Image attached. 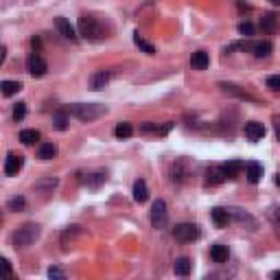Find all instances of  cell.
<instances>
[{"instance_id":"obj_10","label":"cell","mask_w":280,"mask_h":280,"mask_svg":"<svg viewBox=\"0 0 280 280\" xmlns=\"http://www.w3.org/2000/svg\"><path fill=\"white\" fill-rule=\"evenodd\" d=\"M225 179H228V175H225V171H223V164L221 166H210V169L206 171V184H210V186L223 184Z\"/></svg>"},{"instance_id":"obj_7","label":"cell","mask_w":280,"mask_h":280,"mask_svg":"<svg viewBox=\"0 0 280 280\" xmlns=\"http://www.w3.org/2000/svg\"><path fill=\"white\" fill-rule=\"evenodd\" d=\"M22 166H24V158L20 156V153H9L5 160V175H18L20 171H22Z\"/></svg>"},{"instance_id":"obj_2","label":"cell","mask_w":280,"mask_h":280,"mask_svg":"<svg viewBox=\"0 0 280 280\" xmlns=\"http://www.w3.org/2000/svg\"><path fill=\"white\" fill-rule=\"evenodd\" d=\"M68 112H70V116L79 118V121L92 123V121H97V118H101L105 112H108V108L99 105V103H77V105H72V108H68Z\"/></svg>"},{"instance_id":"obj_27","label":"cell","mask_w":280,"mask_h":280,"mask_svg":"<svg viewBox=\"0 0 280 280\" xmlns=\"http://www.w3.org/2000/svg\"><path fill=\"white\" fill-rule=\"evenodd\" d=\"M134 44L138 46L140 51H145L147 55H156V46H153V44H149L145 37H140V33H134Z\"/></svg>"},{"instance_id":"obj_12","label":"cell","mask_w":280,"mask_h":280,"mask_svg":"<svg viewBox=\"0 0 280 280\" xmlns=\"http://www.w3.org/2000/svg\"><path fill=\"white\" fill-rule=\"evenodd\" d=\"M245 136H248V140H252V143H256V140H261L265 136V127L263 123H256V121H250L245 123Z\"/></svg>"},{"instance_id":"obj_26","label":"cell","mask_w":280,"mask_h":280,"mask_svg":"<svg viewBox=\"0 0 280 280\" xmlns=\"http://www.w3.org/2000/svg\"><path fill=\"white\" fill-rule=\"evenodd\" d=\"M39 140V131L37 129H22L20 131V143L22 145H35Z\"/></svg>"},{"instance_id":"obj_1","label":"cell","mask_w":280,"mask_h":280,"mask_svg":"<svg viewBox=\"0 0 280 280\" xmlns=\"http://www.w3.org/2000/svg\"><path fill=\"white\" fill-rule=\"evenodd\" d=\"M77 29H79V35L83 39H88V42H101V39H105L103 24L95 16H81L77 22Z\"/></svg>"},{"instance_id":"obj_16","label":"cell","mask_w":280,"mask_h":280,"mask_svg":"<svg viewBox=\"0 0 280 280\" xmlns=\"http://www.w3.org/2000/svg\"><path fill=\"white\" fill-rule=\"evenodd\" d=\"M70 125V112L68 110H59L53 114V127L59 129V131H66Z\"/></svg>"},{"instance_id":"obj_25","label":"cell","mask_w":280,"mask_h":280,"mask_svg":"<svg viewBox=\"0 0 280 280\" xmlns=\"http://www.w3.org/2000/svg\"><path fill=\"white\" fill-rule=\"evenodd\" d=\"M57 184H59L57 177H46V179H39V182H35L33 189L42 191V193H53V189H57Z\"/></svg>"},{"instance_id":"obj_6","label":"cell","mask_w":280,"mask_h":280,"mask_svg":"<svg viewBox=\"0 0 280 280\" xmlns=\"http://www.w3.org/2000/svg\"><path fill=\"white\" fill-rule=\"evenodd\" d=\"M26 68H29V72L33 77H44L46 72H49V64H46V59L42 57V53L39 51H33L29 59H26Z\"/></svg>"},{"instance_id":"obj_17","label":"cell","mask_w":280,"mask_h":280,"mask_svg":"<svg viewBox=\"0 0 280 280\" xmlns=\"http://www.w3.org/2000/svg\"><path fill=\"white\" fill-rule=\"evenodd\" d=\"M245 175H248V182L250 184H258L263 177V166L258 162H248L245 164Z\"/></svg>"},{"instance_id":"obj_35","label":"cell","mask_w":280,"mask_h":280,"mask_svg":"<svg viewBox=\"0 0 280 280\" xmlns=\"http://www.w3.org/2000/svg\"><path fill=\"white\" fill-rule=\"evenodd\" d=\"M237 7H239V11H252V5H245V3H241V0L237 3Z\"/></svg>"},{"instance_id":"obj_21","label":"cell","mask_w":280,"mask_h":280,"mask_svg":"<svg viewBox=\"0 0 280 280\" xmlns=\"http://www.w3.org/2000/svg\"><path fill=\"white\" fill-rule=\"evenodd\" d=\"M210 217H212V221H215L217 228H225V225L230 223V212L225 208H212Z\"/></svg>"},{"instance_id":"obj_18","label":"cell","mask_w":280,"mask_h":280,"mask_svg":"<svg viewBox=\"0 0 280 280\" xmlns=\"http://www.w3.org/2000/svg\"><path fill=\"white\" fill-rule=\"evenodd\" d=\"M134 202L136 204H145L147 199H149V189H147V182L145 179H136L134 182Z\"/></svg>"},{"instance_id":"obj_11","label":"cell","mask_w":280,"mask_h":280,"mask_svg":"<svg viewBox=\"0 0 280 280\" xmlns=\"http://www.w3.org/2000/svg\"><path fill=\"white\" fill-rule=\"evenodd\" d=\"M171 127H173V123H164V125L143 123V125H140V134H158V136H164V134H169Z\"/></svg>"},{"instance_id":"obj_31","label":"cell","mask_w":280,"mask_h":280,"mask_svg":"<svg viewBox=\"0 0 280 280\" xmlns=\"http://www.w3.org/2000/svg\"><path fill=\"white\" fill-rule=\"evenodd\" d=\"M24 116H26V103H22V101H20V103H16V105H13V121H16V123H20Z\"/></svg>"},{"instance_id":"obj_33","label":"cell","mask_w":280,"mask_h":280,"mask_svg":"<svg viewBox=\"0 0 280 280\" xmlns=\"http://www.w3.org/2000/svg\"><path fill=\"white\" fill-rule=\"evenodd\" d=\"M265 85H267L269 90L278 92V90H280V75H271V77H267V81H265Z\"/></svg>"},{"instance_id":"obj_9","label":"cell","mask_w":280,"mask_h":280,"mask_svg":"<svg viewBox=\"0 0 280 280\" xmlns=\"http://www.w3.org/2000/svg\"><path fill=\"white\" fill-rule=\"evenodd\" d=\"M55 26H57V31L62 33V37L70 39V42H77V39H79L77 31H75V26L70 24V20H66V18H57V20H55Z\"/></svg>"},{"instance_id":"obj_40","label":"cell","mask_w":280,"mask_h":280,"mask_svg":"<svg viewBox=\"0 0 280 280\" xmlns=\"http://www.w3.org/2000/svg\"><path fill=\"white\" fill-rule=\"evenodd\" d=\"M276 184H278V186H280V175H276Z\"/></svg>"},{"instance_id":"obj_20","label":"cell","mask_w":280,"mask_h":280,"mask_svg":"<svg viewBox=\"0 0 280 280\" xmlns=\"http://www.w3.org/2000/svg\"><path fill=\"white\" fill-rule=\"evenodd\" d=\"M228 256H230V252H228V248H225V245H221V243H215L210 248V258L215 263H228Z\"/></svg>"},{"instance_id":"obj_36","label":"cell","mask_w":280,"mask_h":280,"mask_svg":"<svg viewBox=\"0 0 280 280\" xmlns=\"http://www.w3.org/2000/svg\"><path fill=\"white\" fill-rule=\"evenodd\" d=\"M274 129H276V136H278V140H280V116L274 118Z\"/></svg>"},{"instance_id":"obj_24","label":"cell","mask_w":280,"mask_h":280,"mask_svg":"<svg viewBox=\"0 0 280 280\" xmlns=\"http://www.w3.org/2000/svg\"><path fill=\"white\" fill-rule=\"evenodd\" d=\"M0 90H3V95H5V97H13V95H18V92L22 90V83H20V81H9V79H5V81L0 83Z\"/></svg>"},{"instance_id":"obj_37","label":"cell","mask_w":280,"mask_h":280,"mask_svg":"<svg viewBox=\"0 0 280 280\" xmlns=\"http://www.w3.org/2000/svg\"><path fill=\"white\" fill-rule=\"evenodd\" d=\"M3 263H5V269H7V276H11V274H13V269H11V263H9V261H7V258H5V261H3Z\"/></svg>"},{"instance_id":"obj_4","label":"cell","mask_w":280,"mask_h":280,"mask_svg":"<svg viewBox=\"0 0 280 280\" xmlns=\"http://www.w3.org/2000/svg\"><path fill=\"white\" fill-rule=\"evenodd\" d=\"M199 225L195 223H177L175 228H173V237H175V241L179 243H193L199 239Z\"/></svg>"},{"instance_id":"obj_22","label":"cell","mask_w":280,"mask_h":280,"mask_svg":"<svg viewBox=\"0 0 280 280\" xmlns=\"http://www.w3.org/2000/svg\"><path fill=\"white\" fill-rule=\"evenodd\" d=\"M173 271H175V276H189L193 271V261H191V258H186V256L177 258L175 265H173Z\"/></svg>"},{"instance_id":"obj_28","label":"cell","mask_w":280,"mask_h":280,"mask_svg":"<svg viewBox=\"0 0 280 280\" xmlns=\"http://www.w3.org/2000/svg\"><path fill=\"white\" fill-rule=\"evenodd\" d=\"M24 208H26V199L22 195H16V197H11L9 202H7V210H11V212H20Z\"/></svg>"},{"instance_id":"obj_19","label":"cell","mask_w":280,"mask_h":280,"mask_svg":"<svg viewBox=\"0 0 280 280\" xmlns=\"http://www.w3.org/2000/svg\"><path fill=\"white\" fill-rule=\"evenodd\" d=\"M261 31L263 33H276L278 31V18H276V13H263V18H261Z\"/></svg>"},{"instance_id":"obj_15","label":"cell","mask_w":280,"mask_h":280,"mask_svg":"<svg viewBox=\"0 0 280 280\" xmlns=\"http://www.w3.org/2000/svg\"><path fill=\"white\" fill-rule=\"evenodd\" d=\"M110 77H112V75H110L108 70H97L95 75L90 77V88H92V90H103L105 85L110 83Z\"/></svg>"},{"instance_id":"obj_13","label":"cell","mask_w":280,"mask_h":280,"mask_svg":"<svg viewBox=\"0 0 280 280\" xmlns=\"http://www.w3.org/2000/svg\"><path fill=\"white\" fill-rule=\"evenodd\" d=\"M81 179V184L85 186H90V189H99L105 179H108V173H103V171H99V173H85V175L79 177Z\"/></svg>"},{"instance_id":"obj_38","label":"cell","mask_w":280,"mask_h":280,"mask_svg":"<svg viewBox=\"0 0 280 280\" xmlns=\"http://www.w3.org/2000/svg\"><path fill=\"white\" fill-rule=\"evenodd\" d=\"M269 278H274V280H278V278H280V271H271V274H269Z\"/></svg>"},{"instance_id":"obj_32","label":"cell","mask_w":280,"mask_h":280,"mask_svg":"<svg viewBox=\"0 0 280 280\" xmlns=\"http://www.w3.org/2000/svg\"><path fill=\"white\" fill-rule=\"evenodd\" d=\"M254 24L252 22H241L239 24V33H241V35H245V37H250V35H254Z\"/></svg>"},{"instance_id":"obj_14","label":"cell","mask_w":280,"mask_h":280,"mask_svg":"<svg viewBox=\"0 0 280 280\" xmlns=\"http://www.w3.org/2000/svg\"><path fill=\"white\" fill-rule=\"evenodd\" d=\"M191 66H193V70H206L210 66L208 53H206V51H195L191 55Z\"/></svg>"},{"instance_id":"obj_5","label":"cell","mask_w":280,"mask_h":280,"mask_svg":"<svg viewBox=\"0 0 280 280\" xmlns=\"http://www.w3.org/2000/svg\"><path fill=\"white\" fill-rule=\"evenodd\" d=\"M149 219H151V225L156 230H160V228H164V225H166V221H169V210H166L164 199H156V202H153Z\"/></svg>"},{"instance_id":"obj_3","label":"cell","mask_w":280,"mask_h":280,"mask_svg":"<svg viewBox=\"0 0 280 280\" xmlns=\"http://www.w3.org/2000/svg\"><path fill=\"white\" fill-rule=\"evenodd\" d=\"M39 225L37 223H24L20 225V228L13 232V245L16 248H29V245H33L39 239Z\"/></svg>"},{"instance_id":"obj_34","label":"cell","mask_w":280,"mask_h":280,"mask_svg":"<svg viewBox=\"0 0 280 280\" xmlns=\"http://www.w3.org/2000/svg\"><path fill=\"white\" fill-rule=\"evenodd\" d=\"M49 276L51 278H64L66 274H64V269H59V267H51L49 269Z\"/></svg>"},{"instance_id":"obj_39","label":"cell","mask_w":280,"mask_h":280,"mask_svg":"<svg viewBox=\"0 0 280 280\" xmlns=\"http://www.w3.org/2000/svg\"><path fill=\"white\" fill-rule=\"evenodd\" d=\"M269 3H274V5H280V0H269Z\"/></svg>"},{"instance_id":"obj_23","label":"cell","mask_w":280,"mask_h":280,"mask_svg":"<svg viewBox=\"0 0 280 280\" xmlns=\"http://www.w3.org/2000/svg\"><path fill=\"white\" fill-rule=\"evenodd\" d=\"M57 156V145L53 143H42L37 147V158L39 160H53Z\"/></svg>"},{"instance_id":"obj_29","label":"cell","mask_w":280,"mask_h":280,"mask_svg":"<svg viewBox=\"0 0 280 280\" xmlns=\"http://www.w3.org/2000/svg\"><path fill=\"white\" fill-rule=\"evenodd\" d=\"M243 166H245V164L241 162V160H230V162L223 164V171H225V175H228V177H235L237 173L243 169Z\"/></svg>"},{"instance_id":"obj_30","label":"cell","mask_w":280,"mask_h":280,"mask_svg":"<svg viewBox=\"0 0 280 280\" xmlns=\"http://www.w3.org/2000/svg\"><path fill=\"white\" fill-rule=\"evenodd\" d=\"M131 134H134V127H131V123H118V125H116V129H114V136H116V138H121V140L129 138Z\"/></svg>"},{"instance_id":"obj_8","label":"cell","mask_w":280,"mask_h":280,"mask_svg":"<svg viewBox=\"0 0 280 280\" xmlns=\"http://www.w3.org/2000/svg\"><path fill=\"white\" fill-rule=\"evenodd\" d=\"M219 88H221L225 95H235V97H239V99H243V101H252V103H258V99L254 97V95H250V92H245V90H241L239 85H235V83H219Z\"/></svg>"}]
</instances>
